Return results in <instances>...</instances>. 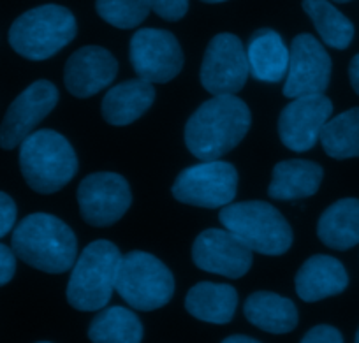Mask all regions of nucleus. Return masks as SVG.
Wrapping results in <instances>:
<instances>
[{
    "mask_svg": "<svg viewBox=\"0 0 359 343\" xmlns=\"http://www.w3.org/2000/svg\"><path fill=\"white\" fill-rule=\"evenodd\" d=\"M250 123V109L240 97L213 95L189 119L185 144L199 161H217L243 141Z\"/></svg>",
    "mask_w": 359,
    "mask_h": 343,
    "instance_id": "nucleus-1",
    "label": "nucleus"
},
{
    "mask_svg": "<svg viewBox=\"0 0 359 343\" xmlns=\"http://www.w3.org/2000/svg\"><path fill=\"white\" fill-rule=\"evenodd\" d=\"M18 259L39 271L60 275L78 259V241L72 229L48 213H32L16 225L11 238Z\"/></svg>",
    "mask_w": 359,
    "mask_h": 343,
    "instance_id": "nucleus-2",
    "label": "nucleus"
},
{
    "mask_svg": "<svg viewBox=\"0 0 359 343\" xmlns=\"http://www.w3.org/2000/svg\"><path fill=\"white\" fill-rule=\"evenodd\" d=\"M20 168L30 189L39 194H53L74 178L78 157L62 134L43 129L22 141Z\"/></svg>",
    "mask_w": 359,
    "mask_h": 343,
    "instance_id": "nucleus-3",
    "label": "nucleus"
},
{
    "mask_svg": "<svg viewBox=\"0 0 359 343\" xmlns=\"http://www.w3.org/2000/svg\"><path fill=\"white\" fill-rule=\"evenodd\" d=\"M220 224L245 247L262 255H282L292 245V229L284 215L264 201L229 203L219 213Z\"/></svg>",
    "mask_w": 359,
    "mask_h": 343,
    "instance_id": "nucleus-4",
    "label": "nucleus"
},
{
    "mask_svg": "<svg viewBox=\"0 0 359 343\" xmlns=\"http://www.w3.org/2000/svg\"><path fill=\"white\" fill-rule=\"evenodd\" d=\"M120 257L118 247L108 240L86 245L72 266L65 292L69 304L79 311L102 310L115 292Z\"/></svg>",
    "mask_w": 359,
    "mask_h": 343,
    "instance_id": "nucleus-5",
    "label": "nucleus"
},
{
    "mask_svg": "<svg viewBox=\"0 0 359 343\" xmlns=\"http://www.w3.org/2000/svg\"><path fill=\"white\" fill-rule=\"evenodd\" d=\"M78 23L67 8L46 4L23 13L9 29V44L27 60L41 62L64 50L76 37Z\"/></svg>",
    "mask_w": 359,
    "mask_h": 343,
    "instance_id": "nucleus-6",
    "label": "nucleus"
},
{
    "mask_svg": "<svg viewBox=\"0 0 359 343\" xmlns=\"http://www.w3.org/2000/svg\"><path fill=\"white\" fill-rule=\"evenodd\" d=\"M115 290L136 310L151 311L171 301L175 278L155 255L134 250L120 257Z\"/></svg>",
    "mask_w": 359,
    "mask_h": 343,
    "instance_id": "nucleus-7",
    "label": "nucleus"
},
{
    "mask_svg": "<svg viewBox=\"0 0 359 343\" xmlns=\"http://www.w3.org/2000/svg\"><path fill=\"white\" fill-rule=\"evenodd\" d=\"M176 201L198 208H222L233 203L238 192V173L224 161H203L184 169L171 189Z\"/></svg>",
    "mask_w": 359,
    "mask_h": 343,
    "instance_id": "nucleus-8",
    "label": "nucleus"
},
{
    "mask_svg": "<svg viewBox=\"0 0 359 343\" xmlns=\"http://www.w3.org/2000/svg\"><path fill=\"white\" fill-rule=\"evenodd\" d=\"M129 57L134 71L148 83H168L184 67V51L168 30L141 29L133 36Z\"/></svg>",
    "mask_w": 359,
    "mask_h": 343,
    "instance_id": "nucleus-9",
    "label": "nucleus"
},
{
    "mask_svg": "<svg viewBox=\"0 0 359 343\" xmlns=\"http://www.w3.org/2000/svg\"><path fill=\"white\" fill-rule=\"evenodd\" d=\"M247 50L240 37L219 34L210 41L201 64V85L213 95H233L247 83Z\"/></svg>",
    "mask_w": 359,
    "mask_h": 343,
    "instance_id": "nucleus-10",
    "label": "nucleus"
},
{
    "mask_svg": "<svg viewBox=\"0 0 359 343\" xmlns=\"http://www.w3.org/2000/svg\"><path fill=\"white\" fill-rule=\"evenodd\" d=\"M133 203L130 187L116 173H94L81 180L78 204L81 217L94 227H108L118 222Z\"/></svg>",
    "mask_w": 359,
    "mask_h": 343,
    "instance_id": "nucleus-11",
    "label": "nucleus"
},
{
    "mask_svg": "<svg viewBox=\"0 0 359 343\" xmlns=\"http://www.w3.org/2000/svg\"><path fill=\"white\" fill-rule=\"evenodd\" d=\"M331 79V57L310 34H299L289 50V71L284 95L289 99L324 93Z\"/></svg>",
    "mask_w": 359,
    "mask_h": 343,
    "instance_id": "nucleus-12",
    "label": "nucleus"
},
{
    "mask_svg": "<svg viewBox=\"0 0 359 343\" xmlns=\"http://www.w3.org/2000/svg\"><path fill=\"white\" fill-rule=\"evenodd\" d=\"M58 102V90L46 79L27 86L9 106L0 123V148L13 150L46 119Z\"/></svg>",
    "mask_w": 359,
    "mask_h": 343,
    "instance_id": "nucleus-13",
    "label": "nucleus"
},
{
    "mask_svg": "<svg viewBox=\"0 0 359 343\" xmlns=\"http://www.w3.org/2000/svg\"><path fill=\"white\" fill-rule=\"evenodd\" d=\"M331 114L333 102L324 93L296 97L278 116L280 141L292 152L312 150Z\"/></svg>",
    "mask_w": 359,
    "mask_h": 343,
    "instance_id": "nucleus-14",
    "label": "nucleus"
},
{
    "mask_svg": "<svg viewBox=\"0 0 359 343\" xmlns=\"http://www.w3.org/2000/svg\"><path fill=\"white\" fill-rule=\"evenodd\" d=\"M192 259L203 271L241 278L252 266V250L227 229H206L192 245Z\"/></svg>",
    "mask_w": 359,
    "mask_h": 343,
    "instance_id": "nucleus-15",
    "label": "nucleus"
},
{
    "mask_svg": "<svg viewBox=\"0 0 359 343\" xmlns=\"http://www.w3.org/2000/svg\"><path fill=\"white\" fill-rule=\"evenodd\" d=\"M116 72L118 62L106 48H79L65 62V88L78 99H86L108 88L116 78Z\"/></svg>",
    "mask_w": 359,
    "mask_h": 343,
    "instance_id": "nucleus-16",
    "label": "nucleus"
},
{
    "mask_svg": "<svg viewBox=\"0 0 359 343\" xmlns=\"http://www.w3.org/2000/svg\"><path fill=\"white\" fill-rule=\"evenodd\" d=\"M294 283L303 301L316 303L344 292L348 285V275L338 259L319 254L303 262Z\"/></svg>",
    "mask_w": 359,
    "mask_h": 343,
    "instance_id": "nucleus-17",
    "label": "nucleus"
},
{
    "mask_svg": "<svg viewBox=\"0 0 359 343\" xmlns=\"http://www.w3.org/2000/svg\"><path fill=\"white\" fill-rule=\"evenodd\" d=\"M248 71L252 78L264 83H278L289 71V48L273 29H259L248 39Z\"/></svg>",
    "mask_w": 359,
    "mask_h": 343,
    "instance_id": "nucleus-18",
    "label": "nucleus"
},
{
    "mask_svg": "<svg viewBox=\"0 0 359 343\" xmlns=\"http://www.w3.org/2000/svg\"><path fill=\"white\" fill-rule=\"evenodd\" d=\"M155 100L154 83L129 79L113 86L102 99V116L109 126L123 127L136 122Z\"/></svg>",
    "mask_w": 359,
    "mask_h": 343,
    "instance_id": "nucleus-19",
    "label": "nucleus"
},
{
    "mask_svg": "<svg viewBox=\"0 0 359 343\" xmlns=\"http://www.w3.org/2000/svg\"><path fill=\"white\" fill-rule=\"evenodd\" d=\"M324 171L319 164L303 159L278 162L268 187V196L277 201L305 199L319 190Z\"/></svg>",
    "mask_w": 359,
    "mask_h": 343,
    "instance_id": "nucleus-20",
    "label": "nucleus"
},
{
    "mask_svg": "<svg viewBox=\"0 0 359 343\" xmlns=\"http://www.w3.org/2000/svg\"><path fill=\"white\" fill-rule=\"evenodd\" d=\"M245 317L255 328L285 335L298 325V308L291 300L268 290H257L245 301Z\"/></svg>",
    "mask_w": 359,
    "mask_h": 343,
    "instance_id": "nucleus-21",
    "label": "nucleus"
},
{
    "mask_svg": "<svg viewBox=\"0 0 359 343\" xmlns=\"http://www.w3.org/2000/svg\"><path fill=\"white\" fill-rule=\"evenodd\" d=\"M317 236L333 250L359 245V199L347 197L331 204L319 218Z\"/></svg>",
    "mask_w": 359,
    "mask_h": 343,
    "instance_id": "nucleus-22",
    "label": "nucleus"
},
{
    "mask_svg": "<svg viewBox=\"0 0 359 343\" xmlns=\"http://www.w3.org/2000/svg\"><path fill=\"white\" fill-rule=\"evenodd\" d=\"M238 307V292L227 283L199 282L185 297V308L192 317L212 324L233 321Z\"/></svg>",
    "mask_w": 359,
    "mask_h": 343,
    "instance_id": "nucleus-23",
    "label": "nucleus"
},
{
    "mask_svg": "<svg viewBox=\"0 0 359 343\" xmlns=\"http://www.w3.org/2000/svg\"><path fill=\"white\" fill-rule=\"evenodd\" d=\"M88 338L95 343H140L143 339V324L127 308H106L90 322Z\"/></svg>",
    "mask_w": 359,
    "mask_h": 343,
    "instance_id": "nucleus-24",
    "label": "nucleus"
},
{
    "mask_svg": "<svg viewBox=\"0 0 359 343\" xmlns=\"http://www.w3.org/2000/svg\"><path fill=\"white\" fill-rule=\"evenodd\" d=\"M303 11L310 16L320 39L334 50H345L354 39V25L330 0H303Z\"/></svg>",
    "mask_w": 359,
    "mask_h": 343,
    "instance_id": "nucleus-25",
    "label": "nucleus"
},
{
    "mask_svg": "<svg viewBox=\"0 0 359 343\" xmlns=\"http://www.w3.org/2000/svg\"><path fill=\"white\" fill-rule=\"evenodd\" d=\"M319 140L330 157L338 161L359 157V107H351L327 120Z\"/></svg>",
    "mask_w": 359,
    "mask_h": 343,
    "instance_id": "nucleus-26",
    "label": "nucleus"
},
{
    "mask_svg": "<svg viewBox=\"0 0 359 343\" xmlns=\"http://www.w3.org/2000/svg\"><path fill=\"white\" fill-rule=\"evenodd\" d=\"M97 15L116 29H136L150 13L148 0H95Z\"/></svg>",
    "mask_w": 359,
    "mask_h": 343,
    "instance_id": "nucleus-27",
    "label": "nucleus"
},
{
    "mask_svg": "<svg viewBox=\"0 0 359 343\" xmlns=\"http://www.w3.org/2000/svg\"><path fill=\"white\" fill-rule=\"evenodd\" d=\"M150 9L168 22H178L189 11V0H148Z\"/></svg>",
    "mask_w": 359,
    "mask_h": 343,
    "instance_id": "nucleus-28",
    "label": "nucleus"
},
{
    "mask_svg": "<svg viewBox=\"0 0 359 343\" xmlns=\"http://www.w3.org/2000/svg\"><path fill=\"white\" fill-rule=\"evenodd\" d=\"M16 215L18 211H16L15 201L8 194L0 192V238L11 233V229L15 227Z\"/></svg>",
    "mask_w": 359,
    "mask_h": 343,
    "instance_id": "nucleus-29",
    "label": "nucleus"
},
{
    "mask_svg": "<svg viewBox=\"0 0 359 343\" xmlns=\"http://www.w3.org/2000/svg\"><path fill=\"white\" fill-rule=\"evenodd\" d=\"M303 342L305 343H341L344 342V336L338 331L337 328L327 324L316 325V328L310 329L305 336H303Z\"/></svg>",
    "mask_w": 359,
    "mask_h": 343,
    "instance_id": "nucleus-30",
    "label": "nucleus"
},
{
    "mask_svg": "<svg viewBox=\"0 0 359 343\" xmlns=\"http://www.w3.org/2000/svg\"><path fill=\"white\" fill-rule=\"evenodd\" d=\"M16 271V255L13 248L0 243V287L13 280Z\"/></svg>",
    "mask_w": 359,
    "mask_h": 343,
    "instance_id": "nucleus-31",
    "label": "nucleus"
},
{
    "mask_svg": "<svg viewBox=\"0 0 359 343\" xmlns=\"http://www.w3.org/2000/svg\"><path fill=\"white\" fill-rule=\"evenodd\" d=\"M348 78H351L352 88L359 95V53L351 60V65H348Z\"/></svg>",
    "mask_w": 359,
    "mask_h": 343,
    "instance_id": "nucleus-32",
    "label": "nucleus"
},
{
    "mask_svg": "<svg viewBox=\"0 0 359 343\" xmlns=\"http://www.w3.org/2000/svg\"><path fill=\"white\" fill-rule=\"evenodd\" d=\"M226 343H257V339L252 338V336H243V335H234V336H227L224 339Z\"/></svg>",
    "mask_w": 359,
    "mask_h": 343,
    "instance_id": "nucleus-33",
    "label": "nucleus"
},
{
    "mask_svg": "<svg viewBox=\"0 0 359 343\" xmlns=\"http://www.w3.org/2000/svg\"><path fill=\"white\" fill-rule=\"evenodd\" d=\"M201 2H206V4H220V2H226V0H201Z\"/></svg>",
    "mask_w": 359,
    "mask_h": 343,
    "instance_id": "nucleus-34",
    "label": "nucleus"
},
{
    "mask_svg": "<svg viewBox=\"0 0 359 343\" xmlns=\"http://www.w3.org/2000/svg\"><path fill=\"white\" fill-rule=\"evenodd\" d=\"M333 2H338V4H345V2H351V0H333Z\"/></svg>",
    "mask_w": 359,
    "mask_h": 343,
    "instance_id": "nucleus-35",
    "label": "nucleus"
},
{
    "mask_svg": "<svg viewBox=\"0 0 359 343\" xmlns=\"http://www.w3.org/2000/svg\"><path fill=\"white\" fill-rule=\"evenodd\" d=\"M355 342L359 343V329H358V332H355Z\"/></svg>",
    "mask_w": 359,
    "mask_h": 343,
    "instance_id": "nucleus-36",
    "label": "nucleus"
}]
</instances>
